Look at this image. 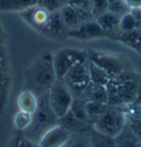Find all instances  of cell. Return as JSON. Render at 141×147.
<instances>
[{
    "label": "cell",
    "mask_w": 141,
    "mask_h": 147,
    "mask_svg": "<svg viewBox=\"0 0 141 147\" xmlns=\"http://www.w3.org/2000/svg\"><path fill=\"white\" fill-rule=\"evenodd\" d=\"M55 80L53 54L51 52H43L25 71V89L33 91L39 97L49 91Z\"/></svg>",
    "instance_id": "obj_1"
},
{
    "label": "cell",
    "mask_w": 141,
    "mask_h": 147,
    "mask_svg": "<svg viewBox=\"0 0 141 147\" xmlns=\"http://www.w3.org/2000/svg\"><path fill=\"white\" fill-rule=\"evenodd\" d=\"M56 124H59V117L52 110L49 102L48 92H45L39 96V104L35 112L32 114L31 125L21 134L31 141L37 143L42 135Z\"/></svg>",
    "instance_id": "obj_2"
},
{
    "label": "cell",
    "mask_w": 141,
    "mask_h": 147,
    "mask_svg": "<svg viewBox=\"0 0 141 147\" xmlns=\"http://www.w3.org/2000/svg\"><path fill=\"white\" fill-rule=\"evenodd\" d=\"M127 125V117L123 108L109 107L108 110L93 123V127L97 131L108 135L110 137H117Z\"/></svg>",
    "instance_id": "obj_3"
},
{
    "label": "cell",
    "mask_w": 141,
    "mask_h": 147,
    "mask_svg": "<svg viewBox=\"0 0 141 147\" xmlns=\"http://www.w3.org/2000/svg\"><path fill=\"white\" fill-rule=\"evenodd\" d=\"M87 61V54L85 49L65 47L53 53V65L55 70L56 79H63V77L76 65Z\"/></svg>",
    "instance_id": "obj_4"
},
{
    "label": "cell",
    "mask_w": 141,
    "mask_h": 147,
    "mask_svg": "<svg viewBox=\"0 0 141 147\" xmlns=\"http://www.w3.org/2000/svg\"><path fill=\"white\" fill-rule=\"evenodd\" d=\"M50 105L54 111L56 117H62L67 113L73 102V94L62 79H56L48 91Z\"/></svg>",
    "instance_id": "obj_5"
},
{
    "label": "cell",
    "mask_w": 141,
    "mask_h": 147,
    "mask_svg": "<svg viewBox=\"0 0 141 147\" xmlns=\"http://www.w3.org/2000/svg\"><path fill=\"white\" fill-rule=\"evenodd\" d=\"M116 80L118 94L123 101V105L140 102L141 97V82L135 76L123 70L118 77L112 78Z\"/></svg>",
    "instance_id": "obj_6"
},
{
    "label": "cell",
    "mask_w": 141,
    "mask_h": 147,
    "mask_svg": "<svg viewBox=\"0 0 141 147\" xmlns=\"http://www.w3.org/2000/svg\"><path fill=\"white\" fill-rule=\"evenodd\" d=\"M85 51L87 54V59L104 69L111 79L118 77L125 70V65L119 57L92 49H87Z\"/></svg>",
    "instance_id": "obj_7"
},
{
    "label": "cell",
    "mask_w": 141,
    "mask_h": 147,
    "mask_svg": "<svg viewBox=\"0 0 141 147\" xmlns=\"http://www.w3.org/2000/svg\"><path fill=\"white\" fill-rule=\"evenodd\" d=\"M63 81L67 86L73 97H80L91 82L87 61L74 66L64 77Z\"/></svg>",
    "instance_id": "obj_8"
},
{
    "label": "cell",
    "mask_w": 141,
    "mask_h": 147,
    "mask_svg": "<svg viewBox=\"0 0 141 147\" xmlns=\"http://www.w3.org/2000/svg\"><path fill=\"white\" fill-rule=\"evenodd\" d=\"M61 17L69 30H73L78 28L80 25L84 24L86 22L94 20V17L91 11H87L84 9H80L77 7L64 5L60 10Z\"/></svg>",
    "instance_id": "obj_9"
},
{
    "label": "cell",
    "mask_w": 141,
    "mask_h": 147,
    "mask_svg": "<svg viewBox=\"0 0 141 147\" xmlns=\"http://www.w3.org/2000/svg\"><path fill=\"white\" fill-rule=\"evenodd\" d=\"M103 37H109V35L101 29V26L97 23L95 19L80 25L76 29L69 30L68 32V38L80 40L83 42L103 38Z\"/></svg>",
    "instance_id": "obj_10"
},
{
    "label": "cell",
    "mask_w": 141,
    "mask_h": 147,
    "mask_svg": "<svg viewBox=\"0 0 141 147\" xmlns=\"http://www.w3.org/2000/svg\"><path fill=\"white\" fill-rule=\"evenodd\" d=\"M51 13L52 12H50L48 10L43 9L42 7L37 5L23 12H21L20 17L23 19L25 22H27L31 28H33L39 33L44 34V31L46 29L50 18H51Z\"/></svg>",
    "instance_id": "obj_11"
},
{
    "label": "cell",
    "mask_w": 141,
    "mask_h": 147,
    "mask_svg": "<svg viewBox=\"0 0 141 147\" xmlns=\"http://www.w3.org/2000/svg\"><path fill=\"white\" fill-rule=\"evenodd\" d=\"M71 133L61 124H56L48 129L40 141L37 142L40 147H62L67 143Z\"/></svg>",
    "instance_id": "obj_12"
},
{
    "label": "cell",
    "mask_w": 141,
    "mask_h": 147,
    "mask_svg": "<svg viewBox=\"0 0 141 147\" xmlns=\"http://www.w3.org/2000/svg\"><path fill=\"white\" fill-rule=\"evenodd\" d=\"M59 124H61L63 127H65L69 133L88 132L93 127L92 123L77 119L69 110L67 113H65L63 117L59 119Z\"/></svg>",
    "instance_id": "obj_13"
},
{
    "label": "cell",
    "mask_w": 141,
    "mask_h": 147,
    "mask_svg": "<svg viewBox=\"0 0 141 147\" xmlns=\"http://www.w3.org/2000/svg\"><path fill=\"white\" fill-rule=\"evenodd\" d=\"M17 103L20 111L33 114L39 104V97L33 91H31L29 89H25L19 94Z\"/></svg>",
    "instance_id": "obj_14"
},
{
    "label": "cell",
    "mask_w": 141,
    "mask_h": 147,
    "mask_svg": "<svg viewBox=\"0 0 141 147\" xmlns=\"http://www.w3.org/2000/svg\"><path fill=\"white\" fill-rule=\"evenodd\" d=\"M37 5V0H0V12L21 13Z\"/></svg>",
    "instance_id": "obj_15"
},
{
    "label": "cell",
    "mask_w": 141,
    "mask_h": 147,
    "mask_svg": "<svg viewBox=\"0 0 141 147\" xmlns=\"http://www.w3.org/2000/svg\"><path fill=\"white\" fill-rule=\"evenodd\" d=\"M95 20L97 21V23L101 26V29L109 36L112 35V34H117V33L119 34V21H120V17H118L116 14L107 11V12L100 14Z\"/></svg>",
    "instance_id": "obj_16"
},
{
    "label": "cell",
    "mask_w": 141,
    "mask_h": 147,
    "mask_svg": "<svg viewBox=\"0 0 141 147\" xmlns=\"http://www.w3.org/2000/svg\"><path fill=\"white\" fill-rule=\"evenodd\" d=\"M80 97L85 99L86 101L107 103V88L103 85L89 82V85L87 86Z\"/></svg>",
    "instance_id": "obj_17"
},
{
    "label": "cell",
    "mask_w": 141,
    "mask_h": 147,
    "mask_svg": "<svg viewBox=\"0 0 141 147\" xmlns=\"http://www.w3.org/2000/svg\"><path fill=\"white\" fill-rule=\"evenodd\" d=\"M118 40L134 51L141 53V28H137L131 31L119 32Z\"/></svg>",
    "instance_id": "obj_18"
},
{
    "label": "cell",
    "mask_w": 141,
    "mask_h": 147,
    "mask_svg": "<svg viewBox=\"0 0 141 147\" xmlns=\"http://www.w3.org/2000/svg\"><path fill=\"white\" fill-rule=\"evenodd\" d=\"M88 138L91 147H117L114 137L104 134L94 127L88 131Z\"/></svg>",
    "instance_id": "obj_19"
},
{
    "label": "cell",
    "mask_w": 141,
    "mask_h": 147,
    "mask_svg": "<svg viewBox=\"0 0 141 147\" xmlns=\"http://www.w3.org/2000/svg\"><path fill=\"white\" fill-rule=\"evenodd\" d=\"M117 147H141L140 140L130 129L128 125L121 131V133L115 137Z\"/></svg>",
    "instance_id": "obj_20"
},
{
    "label": "cell",
    "mask_w": 141,
    "mask_h": 147,
    "mask_svg": "<svg viewBox=\"0 0 141 147\" xmlns=\"http://www.w3.org/2000/svg\"><path fill=\"white\" fill-rule=\"evenodd\" d=\"M87 67H88V73H89V78H91V82L97 84V85H103L106 86L109 81H110V77L109 75L105 71L104 69L98 67L96 64H94L93 61L87 59Z\"/></svg>",
    "instance_id": "obj_21"
},
{
    "label": "cell",
    "mask_w": 141,
    "mask_h": 147,
    "mask_svg": "<svg viewBox=\"0 0 141 147\" xmlns=\"http://www.w3.org/2000/svg\"><path fill=\"white\" fill-rule=\"evenodd\" d=\"M110 105L108 103H101V102H93V101H86V113L89 122L94 123L101 114H104L108 110Z\"/></svg>",
    "instance_id": "obj_22"
},
{
    "label": "cell",
    "mask_w": 141,
    "mask_h": 147,
    "mask_svg": "<svg viewBox=\"0 0 141 147\" xmlns=\"http://www.w3.org/2000/svg\"><path fill=\"white\" fill-rule=\"evenodd\" d=\"M69 111L73 113L77 119H80L82 121L89 122L87 113H86V100L82 97H74L73 102L71 104Z\"/></svg>",
    "instance_id": "obj_23"
},
{
    "label": "cell",
    "mask_w": 141,
    "mask_h": 147,
    "mask_svg": "<svg viewBox=\"0 0 141 147\" xmlns=\"http://www.w3.org/2000/svg\"><path fill=\"white\" fill-rule=\"evenodd\" d=\"M9 89H10V76L8 75V71L0 70V113H2L5 109Z\"/></svg>",
    "instance_id": "obj_24"
},
{
    "label": "cell",
    "mask_w": 141,
    "mask_h": 147,
    "mask_svg": "<svg viewBox=\"0 0 141 147\" xmlns=\"http://www.w3.org/2000/svg\"><path fill=\"white\" fill-rule=\"evenodd\" d=\"M31 123H32V114L28 112L19 110L13 117V125L20 133H22L23 131L28 129L31 125Z\"/></svg>",
    "instance_id": "obj_25"
},
{
    "label": "cell",
    "mask_w": 141,
    "mask_h": 147,
    "mask_svg": "<svg viewBox=\"0 0 141 147\" xmlns=\"http://www.w3.org/2000/svg\"><path fill=\"white\" fill-rule=\"evenodd\" d=\"M66 147H91L88 132L83 133H71L67 143L65 144Z\"/></svg>",
    "instance_id": "obj_26"
},
{
    "label": "cell",
    "mask_w": 141,
    "mask_h": 147,
    "mask_svg": "<svg viewBox=\"0 0 141 147\" xmlns=\"http://www.w3.org/2000/svg\"><path fill=\"white\" fill-rule=\"evenodd\" d=\"M137 28H140L138 22L136 21L134 14L129 10L127 13L120 17L119 21V32H126V31H131Z\"/></svg>",
    "instance_id": "obj_27"
},
{
    "label": "cell",
    "mask_w": 141,
    "mask_h": 147,
    "mask_svg": "<svg viewBox=\"0 0 141 147\" xmlns=\"http://www.w3.org/2000/svg\"><path fill=\"white\" fill-rule=\"evenodd\" d=\"M130 10L125 0H109L108 3V11L118 17H121L125 13H127Z\"/></svg>",
    "instance_id": "obj_28"
},
{
    "label": "cell",
    "mask_w": 141,
    "mask_h": 147,
    "mask_svg": "<svg viewBox=\"0 0 141 147\" xmlns=\"http://www.w3.org/2000/svg\"><path fill=\"white\" fill-rule=\"evenodd\" d=\"M92 3V12L93 17L96 19L100 14L107 12L108 11V3L109 0H91Z\"/></svg>",
    "instance_id": "obj_29"
},
{
    "label": "cell",
    "mask_w": 141,
    "mask_h": 147,
    "mask_svg": "<svg viewBox=\"0 0 141 147\" xmlns=\"http://www.w3.org/2000/svg\"><path fill=\"white\" fill-rule=\"evenodd\" d=\"M8 147H40V146H39L37 143L31 141L29 138H27L20 132H18V136L8 145Z\"/></svg>",
    "instance_id": "obj_30"
},
{
    "label": "cell",
    "mask_w": 141,
    "mask_h": 147,
    "mask_svg": "<svg viewBox=\"0 0 141 147\" xmlns=\"http://www.w3.org/2000/svg\"><path fill=\"white\" fill-rule=\"evenodd\" d=\"M37 6L42 7L43 9L48 10L50 12L60 11L64 3L61 0H37Z\"/></svg>",
    "instance_id": "obj_31"
},
{
    "label": "cell",
    "mask_w": 141,
    "mask_h": 147,
    "mask_svg": "<svg viewBox=\"0 0 141 147\" xmlns=\"http://www.w3.org/2000/svg\"><path fill=\"white\" fill-rule=\"evenodd\" d=\"M66 5L77 7V8L84 9V10H87V11H91V10H92L91 0H67Z\"/></svg>",
    "instance_id": "obj_32"
},
{
    "label": "cell",
    "mask_w": 141,
    "mask_h": 147,
    "mask_svg": "<svg viewBox=\"0 0 141 147\" xmlns=\"http://www.w3.org/2000/svg\"><path fill=\"white\" fill-rule=\"evenodd\" d=\"M8 64H7V57L5 49H3V45L0 46V70L1 71H7L8 70Z\"/></svg>",
    "instance_id": "obj_33"
},
{
    "label": "cell",
    "mask_w": 141,
    "mask_h": 147,
    "mask_svg": "<svg viewBox=\"0 0 141 147\" xmlns=\"http://www.w3.org/2000/svg\"><path fill=\"white\" fill-rule=\"evenodd\" d=\"M125 2L127 3L129 9H136L141 7V0H125Z\"/></svg>",
    "instance_id": "obj_34"
},
{
    "label": "cell",
    "mask_w": 141,
    "mask_h": 147,
    "mask_svg": "<svg viewBox=\"0 0 141 147\" xmlns=\"http://www.w3.org/2000/svg\"><path fill=\"white\" fill-rule=\"evenodd\" d=\"M3 31H2V28H1V24H0V46L1 45H3Z\"/></svg>",
    "instance_id": "obj_35"
},
{
    "label": "cell",
    "mask_w": 141,
    "mask_h": 147,
    "mask_svg": "<svg viewBox=\"0 0 141 147\" xmlns=\"http://www.w3.org/2000/svg\"><path fill=\"white\" fill-rule=\"evenodd\" d=\"M61 1L64 3V5H66V2H67V0H61Z\"/></svg>",
    "instance_id": "obj_36"
},
{
    "label": "cell",
    "mask_w": 141,
    "mask_h": 147,
    "mask_svg": "<svg viewBox=\"0 0 141 147\" xmlns=\"http://www.w3.org/2000/svg\"><path fill=\"white\" fill-rule=\"evenodd\" d=\"M62 147H66V146H65V145H64V146H62Z\"/></svg>",
    "instance_id": "obj_37"
},
{
    "label": "cell",
    "mask_w": 141,
    "mask_h": 147,
    "mask_svg": "<svg viewBox=\"0 0 141 147\" xmlns=\"http://www.w3.org/2000/svg\"><path fill=\"white\" fill-rule=\"evenodd\" d=\"M140 9H141V7H140Z\"/></svg>",
    "instance_id": "obj_38"
}]
</instances>
